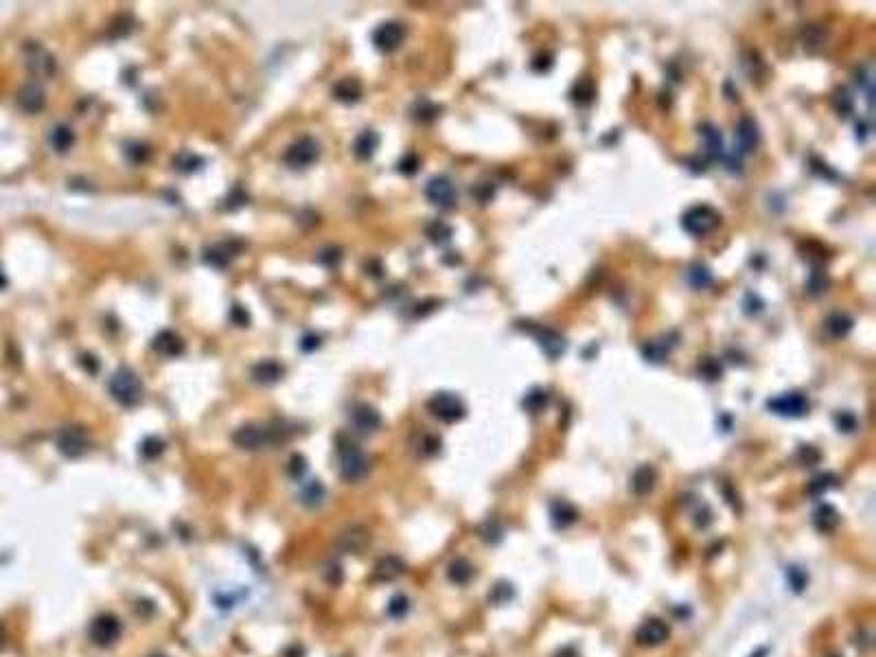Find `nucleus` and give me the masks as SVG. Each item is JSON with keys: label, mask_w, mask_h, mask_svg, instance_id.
Instances as JSON below:
<instances>
[{"label": "nucleus", "mask_w": 876, "mask_h": 657, "mask_svg": "<svg viewBox=\"0 0 876 657\" xmlns=\"http://www.w3.org/2000/svg\"><path fill=\"white\" fill-rule=\"evenodd\" d=\"M202 164H204V160L199 158V156L191 153V151H182V153L175 158L177 171H182V173H191V171L199 169V166H202Z\"/></svg>", "instance_id": "39"}, {"label": "nucleus", "mask_w": 876, "mask_h": 657, "mask_svg": "<svg viewBox=\"0 0 876 657\" xmlns=\"http://www.w3.org/2000/svg\"><path fill=\"white\" fill-rule=\"evenodd\" d=\"M760 142V129L753 116H742L736 125V145L740 153H749L758 147Z\"/></svg>", "instance_id": "13"}, {"label": "nucleus", "mask_w": 876, "mask_h": 657, "mask_svg": "<svg viewBox=\"0 0 876 657\" xmlns=\"http://www.w3.org/2000/svg\"><path fill=\"white\" fill-rule=\"evenodd\" d=\"M338 469L347 482H360L371 471V460L358 445L347 443L338 449Z\"/></svg>", "instance_id": "2"}, {"label": "nucleus", "mask_w": 876, "mask_h": 657, "mask_svg": "<svg viewBox=\"0 0 876 657\" xmlns=\"http://www.w3.org/2000/svg\"><path fill=\"white\" fill-rule=\"evenodd\" d=\"M351 423H353V427L358 430V432L373 434V432H377V430L381 427V414L373 406L360 404V406H355L353 412H351Z\"/></svg>", "instance_id": "14"}, {"label": "nucleus", "mask_w": 876, "mask_h": 657, "mask_svg": "<svg viewBox=\"0 0 876 657\" xmlns=\"http://www.w3.org/2000/svg\"><path fill=\"white\" fill-rule=\"evenodd\" d=\"M548 393L543 388H532V391L524 397V408L530 414H539V412L548 406Z\"/></svg>", "instance_id": "35"}, {"label": "nucleus", "mask_w": 876, "mask_h": 657, "mask_svg": "<svg viewBox=\"0 0 876 657\" xmlns=\"http://www.w3.org/2000/svg\"><path fill=\"white\" fill-rule=\"evenodd\" d=\"M110 395L123 408H134L142 397V382L140 377L132 369H118L112 377H110Z\"/></svg>", "instance_id": "1"}, {"label": "nucleus", "mask_w": 876, "mask_h": 657, "mask_svg": "<svg viewBox=\"0 0 876 657\" xmlns=\"http://www.w3.org/2000/svg\"><path fill=\"white\" fill-rule=\"evenodd\" d=\"M121 631H123V625L114 614H101L90 625V640L97 647H112L121 638Z\"/></svg>", "instance_id": "8"}, {"label": "nucleus", "mask_w": 876, "mask_h": 657, "mask_svg": "<svg viewBox=\"0 0 876 657\" xmlns=\"http://www.w3.org/2000/svg\"><path fill=\"white\" fill-rule=\"evenodd\" d=\"M5 644V631H3V627H0V647H3Z\"/></svg>", "instance_id": "57"}, {"label": "nucleus", "mask_w": 876, "mask_h": 657, "mask_svg": "<svg viewBox=\"0 0 876 657\" xmlns=\"http://www.w3.org/2000/svg\"><path fill=\"white\" fill-rule=\"evenodd\" d=\"M425 232H427L429 241H431V243H436V246H445V243H449V241H451V237H453L451 226H449V224H445V221H442V219H434V221H431V224H427Z\"/></svg>", "instance_id": "31"}, {"label": "nucleus", "mask_w": 876, "mask_h": 657, "mask_svg": "<svg viewBox=\"0 0 876 657\" xmlns=\"http://www.w3.org/2000/svg\"><path fill=\"white\" fill-rule=\"evenodd\" d=\"M699 375L705 377V380H710V382H714V380H718L721 375H723V369H721L718 360L705 358V360L699 362Z\"/></svg>", "instance_id": "40"}, {"label": "nucleus", "mask_w": 876, "mask_h": 657, "mask_svg": "<svg viewBox=\"0 0 876 657\" xmlns=\"http://www.w3.org/2000/svg\"><path fill=\"white\" fill-rule=\"evenodd\" d=\"M305 458L303 456H294V458L290 460V473L294 475V478H301L303 473H305Z\"/></svg>", "instance_id": "53"}, {"label": "nucleus", "mask_w": 876, "mask_h": 657, "mask_svg": "<svg viewBox=\"0 0 876 657\" xmlns=\"http://www.w3.org/2000/svg\"><path fill=\"white\" fill-rule=\"evenodd\" d=\"M425 197L438 208H453L456 206V188H453L451 180L445 175H436L425 184Z\"/></svg>", "instance_id": "10"}, {"label": "nucleus", "mask_w": 876, "mask_h": 657, "mask_svg": "<svg viewBox=\"0 0 876 657\" xmlns=\"http://www.w3.org/2000/svg\"><path fill=\"white\" fill-rule=\"evenodd\" d=\"M767 408L771 412H775V414H780V417L795 419V417H804L806 412H808V399H806V395L793 391V393H784V395L775 397V399H769L767 401Z\"/></svg>", "instance_id": "9"}, {"label": "nucleus", "mask_w": 876, "mask_h": 657, "mask_svg": "<svg viewBox=\"0 0 876 657\" xmlns=\"http://www.w3.org/2000/svg\"><path fill=\"white\" fill-rule=\"evenodd\" d=\"M283 375H285L283 364L274 362V360H265V362L254 364V366H252V371H250L252 382H257V384H261V386H272V384L279 382Z\"/></svg>", "instance_id": "19"}, {"label": "nucleus", "mask_w": 876, "mask_h": 657, "mask_svg": "<svg viewBox=\"0 0 876 657\" xmlns=\"http://www.w3.org/2000/svg\"><path fill=\"white\" fill-rule=\"evenodd\" d=\"M686 278H688V283L694 289H705L712 285V272H710V267L703 263H692L688 267V272H686Z\"/></svg>", "instance_id": "29"}, {"label": "nucleus", "mask_w": 876, "mask_h": 657, "mask_svg": "<svg viewBox=\"0 0 876 657\" xmlns=\"http://www.w3.org/2000/svg\"><path fill=\"white\" fill-rule=\"evenodd\" d=\"M418 156L416 153H405L401 160H399V164H397V169H399V173H403V175H414L416 171H418Z\"/></svg>", "instance_id": "45"}, {"label": "nucleus", "mask_w": 876, "mask_h": 657, "mask_svg": "<svg viewBox=\"0 0 876 657\" xmlns=\"http://www.w3.org/2000/svg\"><path fill=\"white\" fill-rule=\"evenodd\" d=\"M658 482V471L655 467L651 464H642L636 469L634 478H631V488H634L636 495H647L653 491V486Z\"/></svg>", "instance_id": "21"}, {"label": "nucleus", "mask_w": 876, "mask_h": 657, "mask_svg": "<svg viewBox=\"0 0 876 657\" xmlns=\"http://www.w3.org/2000/svg\"><path fill=\"white\" fill-rule=\"evenodd\" d=\"M377 147H379V134L373 132V129H364L360 136L355 138V145H353L355 158H358V160H371L373 156H375V151H377Z\"/></svg>", "instance_id": "23"}, {"label": "nucleus", "mask_w": 876, "mask_h": 657, "mask_svg": "<svg viewBox=\"0 0 876 657\" xmlns=\"http://www.w3.org/2000/svg\"><path fill=\"white\" fill-rule=\"evenodd\" d=\"M721 224L718 210H714L708 204H697L688 208L681 217V228L688 232L690 237H705L710 232H714Z\"/></svg>", "instance_id": "3"}, {"label": "nucleus", "mask_w": 876, "mask_h": 657, "mask_svg": "<svg viewBox=\"0 0 876 657\" xmlns=\"http://www.w3.org/2000/svg\"><path fill=\"white\" fill-rule=\"evenodd\" d=\"M447 576H449V581H451V583L464 585V583H469V581H471V576H473V567H471V563H469L467 559H456V561H451V563H449V567H447Z\"/></svg>", "instance_id": "30"}, {"label": "nucleus", "mask_w": 876, "mask_h": 657, "mask_svg": "<svg viewBox=\"0 0 876 657\" xmlns=\"http://www.w3.org/2000/svg\"><path fill=\"white\" fill-rule=\"evenodd\" d=\"M320 347V340L316 338V336H307L305 340H303V351H314V349H318Z\"/></svg>", "instance_id": "55"}, {"label": "nucleus", "mask_w": 876, "mask_h": 657, "mask_svg": "<svg viewBox=\"0 0 876 657\" xmlns=\"http://www.w3.org/2000/svg\"><path fill=\"white\" fill-rule=\"evenodd\" d=\"M742 307H745V314H747V316H756V314H760V311H762L764 303L760 300V296H758V294L747 292L745 300H742Z\"/></svg>", "instance_id": "48"}, {"label": "nucleus", "mask_w": 876, "mask_h": 657, "mask_svg": "<svg viewBox=\"0 0 876 657\" xmlns=\"http://www.w3.org/2000/svg\"><path fill=\"white\" fill-rule=\"evenodd\" d=\"M530 333L537 338L541 351L546 353L550 360L561 358V355L565 353V349H568V342H565V338L561 336L559 331H554V329H548V327H535V329H530Z\"/></svg>", "instance_id": "12"}, {"label": "nucleus", "mask_w": 876, "mask_h": 657, "mask_svg": "<svg viewBox=\"0 0 876 657\" xmlns=\"http://www.w3.org/2000/svg\"><path fill=\"white\" fill-rule=\"evenodd\" d=\"M29 69H31V73H36V75H51L53 73V69H55V62H53V58L51 55L44 51L42 47H31L29 49Z\"/></svg>", "instance_id": "26"}, {"label": "nucleus", "mask_w": 876, "mask_h": 657, "mask_svg": "<svg viewBox=\"0 0 876 657\" xmlns=\"http://www.w3.org/2000/svg\"><path fill=\"white\" fill-rule=\"evenodd\" d=\"M852 327H855V320H852L848 314H841V311H835V314H830L828 318H826V322H824V329H826V333L833 340H841V338H846L848 333L852 331Z\"/></svg>", "instance_id": "24"}, {"label": "nucleus", "mask_w": 876, "mask_h": 657, "mask_svg": "<svg viewBox=\"0 0 876 657\" xmlns=\"http://www.w3.org/2000/svg\"><path fill=\"white\" fill-rule=\"evenodd\" d=\"M811 169L817 173V175H822V177H826V180H837V173L835 171H830V166L826 164V162H822V160H817V158H811Z\"/></svg>", "instance_id": "50"}, {"label": "nucleus", "mask_w": 876, "mask_h": 657, "mask_svg": "<svg viewBox=\"0 0 876 657\" xmlns=\"http://www.w3.org/2000/svg\"><path fill=\"white\" fill-rule=\"evenodd\" d=\"M232 443H235L237 447L243 451H257V449H263L265 445L270 443V434L261 425H241L235 434H232Z\"/></svg>", "instance_id": "11"}, {"label": "nucleus", "mask_w": 876, "mask_h": 657, "mask_svg": "<svg viewBox=\"0 0 876 657\" xmlns=\"http://www.w3.org/2000/svg\"><path fill=\"white\" fill-rule=\"evenodd\" d=\"M438 112H440L438 106L427 101V99H421V101L416 103V108H414V119L421 121V123H429V121H434L438 116Z\"/></svg>", "instance_id": "38"}, {"label": "nucleus", "mask_w": 876, "mask_h": 657, "mask_svg": "<svg viewBox=\"0 0 876 657\" xmlns=\"http://www.w3.org/2000/svg\"><path fill=\"white\" fill-rule=\"evenodd\" d=\"M427 408L431 414L442 423H456L467 414V408H464L462 399L453 393H436L427 401Z\"/></svg>", "instance_id": "5"}, {"label": "nucleus", "mask_w": 876, "mask_h": 657, "mask_svg": "<svg viewBox=\"0 0 876 657\" xmlns=\"http://www.w3.org/2000/svg\"><path fill=\"white\" fill-rule=\"evenodd\" d=\"M73 142H75V134H73V129L71 127H66V125H58L53 132H51V145H53V149L55 151H60V153H66L71 147H73Z\"/></svg>", "instance_id": "33"}, {"label": "nucleus", "mask_w": 876, "mask_h": 657, "mask_svg": "<svg viewBox=\"0 0 876 657\" xmlns=\"http://www.w3.org/2000/svg\"><path fill=\"white\" fill-rule=\"evenodd\" d=\"M237 254V243H224V246H213L204 252V261L208 265L217 267V270H224L228 267L230 259Z\"/></svg>", "instance_id": "25"}, {"label": "nucleus", "mask_w": 876, "mask_h": 657, "mask_svg": "<svg viewBox=\"0 0 876 657\" xmlns=\"http://www.w3.org/2000/svg\"><path fill=\"white\" fill-rule=\"evenodd\" d=\"M493 193H495V186L493 184H489V182H480V184H475L473 188H471V195L478 199L480 204H486L489 202V199L493 197Z\"/></svg>", "instance_id": "47"}, {"label": "nucleus", "mask_w": 876, "mask_h": 657, "mask_svg": "<svg viewBox=\"0 0 876 657\" xmlns=\"http://www.w3.org/2000/svg\"><path fill=\"white\" fill-rule=\"evenodd\" d=\"M327 497V491H325V486L320 484L318 480H309L305 486H303V493H301V499H303V504L305 506H320L323 504V499Z\"/></svg>", "instance_id": "34"}, {"label": "nucleus", "mask_w": 876, "mask_h": 657, "mask_svg": "<svg viewBox=\"0 0 876 657\" xmlns=\"http://www.w3.org/2000/svg\"><path fill=\"white\" fill-rule=\"evenodd\" d=\"M594 95H596V90H594V86H592L590 79H581L579 84L574 86V101L590 103L592 99H594Z\"/></svg>", "instance_id": "41"}, {"label": "nucleus", "mask_w": 876, "mask_h": 657, "mask_svg": "<svg viewBox=\"0 0 876 657\" xmlns=\"http://www.w3.org/2000/svg\"><path fill=\"white\" fill-rule=\"evenodd\" d=\"M149 657H167V655H149Z\"/></svg>", "instance_id": "58"}, {"label": "nucleus", "mask_w": 876, "mask_h": 657, "mask_svg": "<svg viewBox=\"0 0 876 657\" xmlns=\"http://www.w3.org/2000/svg\"><path fill=\"white\" fill-rule=\"evenodd\" d=\"M408 609H410L408 598L405 596H395L390 600V605H388V614H390L392 618H401V616H405Z\"/></svg>", "instance_id": "49"}, {"label": "nucleus", "mask_w": 876, "mask_h": 657, "mask_svg": "<svg viewBox=\"0 0 876 657\" xmlns=\"http://www.w3.org/2000/svg\"><path fill=\"white\" fill-rule=\"evenodd\" d=\"M318 156H320V145L316 142V138L303 136L287 147L283 160L287 166H292V169H307V166H312L318 160Z\"/></svg>", "instance_id": "6"}, {"label": "nucleus", "mask_w": 876, "mask_h": 657, "mask_svg": "<svg viewBox=\"0 0 876 657\" xmlns=\"http://www.w3.org/2000/svg\"><path fill=\"white\" fill-rule=\"evenodd\" d=\"M366 545H368V532H366L364 528H360V526H355V528H349V530H345L338 537V548L342 550V552H362Z\"/></svg>", "instance_id": "20"}, {"label": "nucleus", "mask_w": 876, "mask_h": 657, "mask_svg": "<svg viewBox=\"0 0 876 657\" xmlns=\"http://www.w3.org/2000/svg\"><path fill=\"white\" fill-rule=\"evenodd\" d=\"M828 285H830V278H828V274L822 270V267H815V270L808 274V281H806V294L808 296H813V298H817V296H822L826 289H828Z\"/></svg>", "instance_id": "32"}, {"label": "nucleus", "mask_w": 876, "mask_h": 657, "mask_svg": "<svg viewBox=\"0 0 876 657\" xmlns=\"http://www.w3.org/2000/svg\"><path fill=\"white\" fill-rule=\"evenodd\" d=\"M140 451H142V456H145V458H156V456H160L164 451V443L160 438H156V436L145 438V443L140 445Z\"/></svg>", "instance_id": "44"}, {"label": "nucleus", "mask_w": 876, "mask_h": 657, "mask_svg": "<svg viewBox=\"0 0 876 657\" xmlns=\"http://www.w3.org/2000/svg\"><path fill=\"white\" fill-rule=\"evenodd\" d=\"M55 445H58V451L64 458H82L90 449V436L79 425H66L58 432Z\"/></svg>", "instance_id": "4"}, {"label": "nucleus", "mask_w": 876, "mask_h": 657, "mask_svg": "<svg viewBox=\"0 0 876 657\" xmlns=\"http://www.w3.org/2000/svg\"><path fill=\"white\" fill-rule=\"evenodd\" d=\"M835 480H837V478H835V475H830V473H826V475H817L815 480L811 482V486H808V493H813V495H822L824 491H828L830 486H835Z\"/></svg>", "instance_id": "43"}, {"label": "nucleus", "mask_w": 876, "mask_h": 657, "mask_svg": "<svg viewBox=\"0 0 876 657\" xmlns=\"http://www.w3.org/2000/svg\"><path fill=\"white\" fill-rule=\"evenodd\" d=\"M340 259H342V252L338 248H329L323 252V257H320V261H323L327 267H336L340 263Z\"/></svg>", "instance_id": "52"}, {"label": "nucleus", "mask_w": 876, "mask_h": 657, "mask_svg": "<svg viewBox=\"0 0 876 657\" xmlns=\"http://www.w3.org/2000/svg\"><path fill=\"white\" fill-rule=\"evenodd\" d=\"M3 287H7V278H5L3 270H0V289H3Z\"/></svg>", "instance_id": "56"}, {"label": "nucleus", "mask_w": 876, "mask_h": 657, "mask_svg": "<svg viewBox=\"0 0 876 657\" xmlns=\"http://www.w3.org/2000/svg\"><path fill=\"white\" fill-rule=\"evenodd\" d=\"M673 347H675V342H668L666 338H664V340H658V342H649L647 347L642 349V355L647 358V362L660 364V362H664V360L668 358V353H671Z\"/></svg>", "instance_id": "28"}, {"label": "nucleus", "mask_w": 876, "mask_h": 657, "mask_svg": "<svg viewBox=\"0 0 876 657\" xmlns=\"http://www.w3.org/2000/svg\"><path fill=\"white\" fill-rule=\"evenodd\" d=\"M47 103V95H44L40 84H25L18 92V106L29 114H36Z\"/></svg>", "instance_id": "15"}, {"label": "nucleus", "mask_w": 876, "mask_h": 657, "mask_svg": "<svg viewBox=\"0 0 876 657\" xmlns=\"http://www.w3.org/2000/svg\"><path fill=\"white\" fill-rule=\"evenodd\" d=\"M668 638V627L664 625L662 620H647L636 633V640L642 644V647H658L664 640Z\"/></svg>", "instance_id": "16"}, {"label": "nucleus", "mask_w": 876, "mask_h": 657, "mask_svg": "<svg viewBox=\"0 0 876 657\" xmlns=\"http://www.w3.org/2000/svg\"><path fill=\"white\" fill-rule=\"evenodd\" d=\"M833 106H835V110L839 112V116H850L852 114V97L844 90V88L835 92Z\"/></svg>", "instance_id": "42"}, {"label": "nucleus", "mask_w": 876, "mask_h": 657, "mask_svg": "<svg viewBox=\"0 0 876 657\" xmlns=\"http://www.w3.org/2000/svg\"><path fill=\"white\" fill-rule=\"evenodd\" d=\"M837 425L844 432H852L857 427V419H855V414H850V412H841V414L837 417Z\"/></svg>", "instance_id": "51"}, {"label": "nucleus", "mask_w": 876, "mask_h": 657, "mask_svg": "<svg viewBox=\"0 0 876 657\" xmlns=\"http://www.w3.org/2000/svg\"><path fill=\"white\" fill-rule=\"evenodd\" d=\"M405 40V27L397 20L381 22L379 27L373 31V44L379 53H392L403 44Z\"/></svg>", "instance_id": "7"}, {"label": "nucleus", "mask_w": 876, "mask_h": 657, "mask_svg": "<svg viewBox=\"0 0 876 657\" xmlns=\"http://www.w3.org/2000/svg\"><path fill=\"white\" fill-rule=\"evenodd\" d=\"M699 134H701V138H703V153H705V160H718V158H723V156H725V151H723V136H721L718 127H714L712 123H703V125L699 127Z\"/></svg>", "instance_id": "17"}, {"label": "nucleus", "mask_w": 876, "mask_h": 657, "mask_svg": "<svg viewBox=\"0 0 876 657\" xmlns=\"http://www.w3.org/2000/svg\"><path fill=\"white\" fill-rule=\"evenodd\" d=\"M232 320H235V322L241 320V327H246L248 322H250V316L246 314V309H243L241 305H235V307H232Z\"/></svg>", "instance_id": "54"}, {"label": "nucleus", "mask_w": 876, "mask_h": 657, "mask_svg": "<svg viewBox=\"0 0 876 657\" xmlns=\"http://www.w3.org/2000/svg\"><path fill=\"white\" fill-rule=\"evenodd\" d=\"M151 349L162 358H177L184 353V342L182 338L173 331H160L151 342Z\"/></svg>", "instance_id": "18"}, {"label": "nucleus", "mask_w": 876, "mask_h": 657, "mask_svg": "<svg viewBox=\"0 0 876 657\" xmlns=\"http://www.w3.org/2000/svg\"><path fill=\"white\" fill-rule=\"evenodd\" d=\"M802 38H804V49H808V51L813 53V51H817V49L824 44L826 33H824L822 29H819V27L811 25V27H806V29H804Z\"/></svg>", "instance_id": "37"}, {"label": "nucleus", "mask_w": 876, "mask_h": 657, "mask_svg": "<svg viewBox=\"0 0 876 657\" xmlns=\"http://www.w3.org/2000/svg\"><path fill=\"white\" fill-rule=\"evenodd\" d=\"M403 574V563L397 556H384V559L375 565V578L377 581H395L397 576Z\"/></svg>", "instance_id": "27"}, {"label": "nucleus", "mask_w": 876, "mask_h": 657, "mask_svg": "<svg viewBox=\"0 0 876 657\" xmlns=\"http://www.w3.org/2000/svg\"><path fill=\"white\" fill-rule=\"evenodd\" d=\"M362 92H364V88H362L360 79H355V77H345V79H340L334 86V97L342 103H358L362 99Z\"/></svg>", "instance_id": "22"}, {"label": "nucleus", "mask_w": 876, "mask_h": 657, "mask_svg": "<svg viewBox=\"0 0 876 657\" xmlns=\"http://www.w3.org/2000/svg\"><path fill=\"white\" fill-rule=\"evenodd\" d=\"M837 524H839V515H837V510H835L833 506L824 504V506L819 508L817 513H815V526H817L819 530L828 532V530H833Z\"/></svg>", "instance_id": "36"}, {"label": "nucleus", "mask_w": 876, "mask_h": 657, "mask_svg": "<svg viewBox=\"0 0 876 657\" xmlns=\"http://www.w3.org/2000/svg\"><path fill=\"white\" fill-rule=\"evenodd\" d=\"M125 153H127V158H129L132 162L138 164V162H145V160L149 158V147H147V145H138V142H134V145H127Z\"/></svg>", "instance_id": "46"}]
</instances>
